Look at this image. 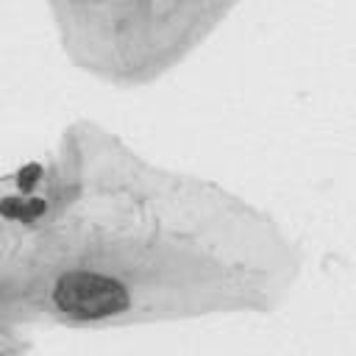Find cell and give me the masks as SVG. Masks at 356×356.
<instances>
[{
  "label": "cell",
  "mask_w": 356,
  "mask_h": 356,
  "mask_svg": "<svg viewBox=\"0 0 356 356\" xmlns=\"http://www.w3.org/2000/svg\"><path fill=\"white\" fill-rule=\"evenodd\" d=\"M53 300L64 314H70L75 320L111 317V314L125 312L128 303H131L128 289L117 278L100 275V273H89V270L64 273L56 281Z\"/></svg>",
  "instance_id": "6da1fadb"
},
{
  "label": "cell",
  "mask_w": 356,
  "mask_h": 356,
  "mask_svg": "<svg viewBox=\"0 0 356 356\" xmlns=\"http://www.w3.org/2000/svg\"><path fill=\"white\" fill-rule=\"evenodd\" d=\"M0 214L8 217V220L33 222L39 214H44V200H39V197H3L0 200Z\"/></svg>",
  "instance_id": "7a4b0ae2"
},
{
  "label": "cell",
  "mask_w": 356,
  "mask_h": 356,
  "mask_svg": "<svg viewBox=\"0 0 356 356\" xmlns=\"http://www.w3.org/2000/svg\"><path fill=\"white\" fill-rule=\"evenodd\" d=\"M39 175H42V164H25V167L17 172V186H19L22 192H31L33 184L39 181Z\"/></svg>",
  "instance_id": "3957f363"
}]
</instances>
